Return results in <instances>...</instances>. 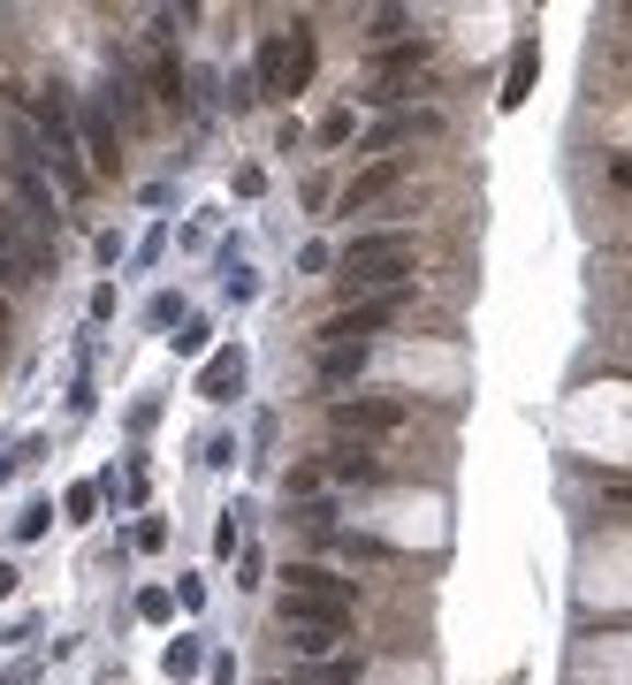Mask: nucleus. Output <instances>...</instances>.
Returning a JSON list of instances; mask_svg holds the SVG:
<instances>
[{
  "mask_svg": "<svg viewBox=\"0 0 632 685\" xmlns=\"http://www.w3.org/2000/svg\"><path fill=\"white\" fill-rule=\"evenodd\" d=\"M404 183V161H374V169H358L351 183H343V213H366L374 198H389Z\"/></svg>",
  "mask_w": 632,
  "mask_h": 685,
  "instance_id": "obj_9",
  "label": "nucleus"
},
{
  "mask_svg": "<svg viewBox=\"0 0 632 685\" xmlns=\"http://www.w3.org/2000/svg\"><path fill=\"white\" fill-rule=\"evenodd\" d=\"M351 609H358V594H351L335 571H320V564H298V571H290L283 617H313V625H335V632H351Z\"/></svg>",
  "mask_w": 632,
  "mask_h": 685,
  "instance_id": "obj_2",
  "label": "nucleus"
},
{
  "mask_svg": "<svg viewBox=\"0 0 632 685\" xmlns=\"http://www.w3.org/2000/svg\"><path fill=\"white\" fill-rule=\"evenodd\" d=\"M267 685H298V678H267Z\"/></svg>",
  "mask_w": 632,
  "mask_h": 685,
  "instance_id": "obj_21",
  "label": "nucleus"
},
{
  "mask_svg": "<svg viewBox=\"0 0 632 685\" xmlns=\"http://www.w3.org/2000/svg\"><path fill=\"white\" fill-rule=\"evenodd\" d=\"M84 146H92V169H115L123 153H115V123L100 115V107H84Z\"/></svg>",
  "mask_w": 632,
  "mask_h": 685,
  "instance_id": "obj_11",
  "label": "nucleus"
},
{
  "mask_svg": "<svg viewBox=\"0 0 632 685\" xmlns=\"http://www.w3.org/2000/svg\"><path fill=\"white\" fill-rule=\"evenodd\" d=\"M153 84H160V100H168V107H175V100H183V92H175V84H183V77H175V61H168V54H160V61H153Z\"/></svg>",
  "mask_w": 632,
  "mask_h": 685,
  "instance_id": "obj_17",
  "label": "nucleus"
},
{
  "mask_svg": "<svg viewBox=\"0 0 632 685\" xmlns=\"http://www.w3.org/2000/svg\"><path fill=\"white\" fill-rule=\"evenodd\" d=\"M526 84H533V38L510 54V92H503V107H518V100H526Z\"/></svg>",
  "mask_w": 632,
  "mask_h": 685,
  "instance_id": "obj_14",
  "label": "nucleus"
},
{
  "mask_svg": "<svg viewBox=\"0 0 632 685\" xmlns=\"http://www.w3.org/2000/svg\"><path fill=\"white\" fill-rule=\"evenodd\" d=\"M397 313H404V290H397V298H366V305H343V313H335V321H328L320 336H328L335 350H343V342H366V336H381V328H389Z\"/></svg>",
  "mask_w": 632,
  "mask_h": 685,
  "instance_id": "obj_6",
  "label": "nucleus"
},
{
  "mask_svg": "<svg viewBox=\"0 0 632 685\" xmlns=\"http://www.w3.org/2000/svg\"><path fill=\"white\" fill-rule=\"evenodd\" d=\"M8 107H23L31 123H38V138L54 146V169L69 190H84V161H77V130H69V107L61 100H46V92H23V84H8Z\"/></svg>",
  "mask_w": 632,
  "mask_h": 685,
  "instance_id": "obj_3",
  "label": "nucleus"
},
{
  "mask_svg": "<svg viewBox=\"0 0 632 685\" xmlns=\"http://www.w3.org/2000/svg\"><path fill=\"white\" fill-rule=\"evenodd\" d=\"M0 336H8V298H0Z\"/></svg>",
  "mask_w": 632,
  "mask_h": 685,
  "instance_id": "obj_20",
  "label": "nucleus"
},
{
  "mask_svg": "<svg viewBox=\"0 0 632 685\" xmlns=\"http://www.w3.org/2000/svg\"><path fill=\"white\" fill-rule=\"evenodd\" d=\"M0 213H8V206H0Z\"/></svg>",
  "mask_w": 632,
  "mask_h": 685,
  "instance_id": "obj_22",
  "label": "nucleus"
},
{
  "mask_svg": "<svg viewBox=\"0 0 632 685\" xmlns=\"http://www.w3.org/2000/svg\"><path fill=\"white\" fill-rule=\"evenodd\" d=\"M610 183H618V190H632V161H610Z\"/></svg>",
  "mask_w": 632,
  "mask_h": 685,
  "instance_id": "obj_18",
  "label": "nucleus"
},
{
  "mask_svg": "<svg viewBox=\"0 0 632 685\" xmlns=\"http://www.w3.org/2000/svg\"><path fill=\"white\" fill-rule=\"evenodd\" d=\"M15 198H23V221H38V229L54 221V190H46L31 169H15Z\"/></svg>",
  "mask_w": 632,
  "mask_h": 685,
  "instance_id": "obj_12",
  "label": "nucleus"
},
{
  "mask_svg": "<svg viewBox=\"0 0 632 685\" xmlns=\"http://www.w3.org/2000/svg\"><path fill=\"white\" fill-rule=\"evenodd\" d=\"M237 381H244V350H221V358H214V365L198 373V396H214V404H221V396H229Z\"/></svg>",
  "mask_w": 632,
  "mask_h": 685,
  "instance_id": "obj_10",
  "label": "nucleus"
},
{
  "mask_svg": "<svg viewBox=\"0 0 632 685\" xmlns=\"http://www.w3.org/2000/svg\"><path fill=\"white\" fill-rule=\"evenodd\" d=\"M412 267H420V236H358V244L343 252V282L381 290V298H397Z\"/></svg>",
  "mask_w": 632,
  "mask_h": 685,
  "instance_id": "obj_1",
  "label": "nucleus"
},
{
  "mask_svg": "<svg viewBox=\"0 0 632 685\" xmlns=\"http://www.w3.org/2000/svg\"><path fill=\"white\" fill-rule=\"evenodd\" d=\"M283 632H290V648H306V655H328L343 632L335 625H313V617H283Z\"/></svg>",
  "mask_w": 632,
  "mask_h": 685,
  "instance_id": "obj_13",
  "label": "nucleus"
},
{
  "mask_svg": "<svg viewBox=\"0 0 632 685\" xmlns=\"http://www.w3.org/2000/svg\"><path fill=\"white\" fill-rule=\"evenodd\" d=\"M397 31H404V15H397V8H381V15H374V46H381V54H389V46H404Z\"/></svg>",
  "mask_w": 632,
  "mask_h": 685,
  "instance_id": "obj_16",
  "label": "nucleus"
},
{
  "mask_svg": "<svg viewBox=\"0 0 632 685\" xmlns=\"http://www.w3.org/2000/svg\"><path fill=\"white\" fill-rule=\"evenodd\" d=\"M404 427V404H389V396H366V404H335V434H397Z\"/></svg>",
  "mask_w": 632,
  "mask_h": 685,
  "instance_id": "obj_8",
  "label": "nucleus"
},
{
  "mask_svg": "<svg viewBox=\"0 0 632 685\" xmlns=\"http://www.w3.org/2000/svg\"><path fill=\"white\" fill-rule=\"evenodd\" d=\"M313 69H320V54H313L306 31H275V38L260 46V84H267L275 100H298V92L313 84Z\"/></svg>",
  "mask_w": 632,
  "mask_h": 685,
  "instance_id": "obj_4",
  "label": "nucleus"
},
{
  "mask_svg": "<svg viewBox=\"0 0 632 685\" xmlns=\"http://www.w3.org/2000/svg\"><path fill=\"white\" fill-rule=\"evenodd\" d=\"M427 69H435V46H427V38H404V46H389V54H374V61H366V84H374L366 100H381V107H389V100H404V84H420Z\"/></svg>",
  "mask_w": 632,
  "mask_h": 685,
  "instance_id": "obj_5",
  "label": "nucleus"
},
{
  "mask_svg": "<svg viewBox=\"0 0 632 685\" xmlns=\"http://www.w3.org/2000/svg\"><path fill=\"white\" fill-rule=\"evenodd\" d=\"M435 130H443V115H435V107H420V115H389V123H374V130H366V153L397 161V146H412V138H435Z\"/></svg>",
  "mask_w": 632,
  "mask_h": 685,
  "instance_id": "obj_7",
  "label": "nucleus"
},
{
  "mask_svg": "<svg viewBox=\"0 0 632 685\" xmlns=\"http://www.w3.org/2000/svg\"><path fill=\"white\" fill-rule=\"evenodd\" d=\"M610 496H618V503H632V480H625V473H618V480H610Z\"/></svg>",
  "mask_w": 632,
  "mask_h": 685,
  "instance_id": "obj_19",
  "label": "nucleus"
},
{
  "mask_svg": "<svg viewBox=\"0 0 632 685\" xmlns=\"http://www.w3.org/2000/svg\"><path fill=\"white\" fill-rule=\"evenodd\" d=\"M366 365V342H343V350H328V381H351Z\"/></svg>",
  "mask_w": 632,
  "mask_h": 685,
  "instance_id": "obj_15",
  "label": "nucleus"
}]
</instances>
